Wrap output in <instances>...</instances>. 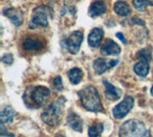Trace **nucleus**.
<instances>
[{
  "label": "nucleus",
  "mask_w": 153,
  "mask_h": 137,
  "mask_svg": "<svg viewBox=\"0 0 153 137\" xmlns=\"http://www.w3.org/2000/svg\"><path fill=\"white\" fill-rule=\"evenodd\" d=\"M78 96L79 97L83 107L87 110L93 112L102 111V101L96 87L92 86H86L78 92Z\"/></svg>",
  "instance_id": "1"
},
{
  "label": "nucleus",
  "mask_w": 153,
  "mask_h": 137,
  "mask_svg": "<svg viewBox=\"0 0 153 137\" xmlns=\"http://www.w3.org/2000/svg\"><path fill=\"white\" fill-rule=\"evenodd\" d=\"M65 102V98L60 97L50 105L42 113V121L50 127H56L59 125L62 118V111H63Z\"/></svg>",
  "instance_id": "2"
},
{
  "label": "nucleus",
  "mask_w": 153,
  "mask_h": 137,
  "mask_svg": "<svg viewBox=\"0 0 153 137\" xmlns=\"http://www.w3.org/2000/svg\"><path fill=\"white\" fill-rule=\"evenodd\" d=\"M120 137H150V133L143 122L132 119L121 126L119 131Z\"/></svg>",
  "instance_id": "3"
},
{
  "label": "nucleus",
  "mask_w": 153,
  "mask_h": 137,
  "mask_svg": "<svg viewBox=\"0 0 153 137\" xmlns=\"http://www.w3.org/2000/svg\"><path fill=\"white\" fill-rule=\"evenodd\" d=\"M48 12L49 10L46 6L36 7L33 12V17L29 27L31 29H35L38 26L46 27L48 25Z\"/></svg>",
  "instance_id": "4"
},
{
  "label": "nucleus",
  "mask_w": 153,
  "mask_h": 137,
  "mask_svg": "<svg viewBox=\"0 0 153 137\" xmlns=\"http://www.w3.org/2000/svg\"><path fill=\"white\" fill-rule=\"evenodd\" d=\"M83 40V34L80 31H75L64 41V47L72 55L79 53L81 42Z\"/></svg>",
  "instance_id": "5"
},
{
  "label": "nucleus",
  "mask_w": 153,
  "mask_h": 137,
  "mask_svg": "<svg viewBox=\"0 0 153 137\" xmlns=\"http://www.w3.org/2000/svg\"><path fill=\"white\" fill-rule=\"evenodd\" d=\"M133 106H134V99L131 96H126L121 103H118L113 108V116L116 119H123L132 109Z\"/></svg>",
  "instance_id": "6"
},
{
  "label": "nucleus",
  "mask_w": 153,
  "mask_h": 137,
  "mask_svg": "<svg viewBox=\"0 0 153 137\" xmlns=\"http://www.w3.org/2000/svg\"><path fill=\"white\" fill-rule=\"evenodd\" d=\"M50 96V90L49 88L45 86H36L32 89L30 93V98L32 102L36 106H42Z\"/></svg>",
  "instance_id": "7"
},
{
  "label": "nucleus",
  "mask_w": 153,
  "mask_h": 137,
  "mask_svg": "<svg viewBox=\"0 0 153 137\" xmlns=\"http://www.w3.org/2000/svg\"><path fill=\"white\" fill-rule=\"evenodd\" d=\"M119 63L118 60H105V59H97L94 61L93 67L95 72L102 75L104 72H106L107 70L111 69L114 66H116Z\"/></svg>",
  "instance_id": "8"
},
{
  "label": "nucleus",
  "mask_w": 153,
  "mask_h": 137,
  "mask_svg": "<svg viewBox=\"0 0 153 137\" xmlns=\"http://www.w3.org/2000/svg\"><path fill=\"white\" fill-rule=\"evenodd\" d=\"M4 15L7 17H9L10 20L13 22V24H14L16 26H20L23 23V20H24L23 13L20 10H18V9H16V8L5 9Z\"/></svg>",
  "instance_id": "9"
},
{
  "label": "nucleus",
  "mask_w": 153,
  "mask_h": 137,
  "mask_svg": "<svg viewBox=\"0 0 153 137\" xmlns=\"http://www.w3.org/2000/svg\"><path fill=\"white\" fill-rule=\"evenodd\" d=\"M100 53L103 56H115L121 53V47L112 39H107L100 48Z\"/></svg>",
  "instance_id": "10"
},
{
  "label": "nucleus",
  "mask_w": 153,
  "mask_h": 137,
  "mask_svg": "<svg viewBox=\"0 0 153 137\" xmlns=\"http://www.w3.org/2000/svg\"><path fill=\"white\" fill-rule=\"evenodd\" d=\"M140 60H139L138 63L134 65V72H135L138 76L140 77H146L147 74L149 73V60L146 58H143V57H139Z\"/></svg>",
  "instance_id": "11"
},
{
  "label": "nucleus",
  "mask_w": 153,
  "mask_h": 137,
  "mask_svg": "<svg viewBox=\"0 0 153 137\" xmlns=\"http://www.w3.org/2000/svg\"><path fill=\"white\" fill-rule=\"evenodd\" d=\"M103 84L105 86V91H104V95L108 99L109 101H116L119 100L122 96V90L120 88L112 86L109 82H107L106 80L103 81Z\"/></svg>",
  "instance_id": "12"
},
{
  "label": "nucleus",
  "mask_w": 153,
  "mask_h": 137,
  "mask_svg": "<svg viewBox=\"0 0 153 137\" xmlns=\"http://www.w3.org/2000/svg\"><path fill=\"white\" fill-rule=\"evenodd\" d=\"M102 37L103 30L100 29V28H94L88 36V44L93 48H97V47L100 46Z\"/></svg>",
  "instance_id": "13"
},
{
  "label": "nucleus",
  "mask_w": 153,
  "mask_h": 137,
  "mask_svg": "<svg viewBox=\"0 0 153 137\" xmlns=\"http://www.w3.org/2000/svg\"><path fill=\"white\" fill-rule=\"evenodd\" d=\"M107 10V6L105 4L104 1L102 0H97L94 3L91 4V6L89 8V16L92 17H96L99 16H102L106 12Z\"/></svg>",
  "instance_id": "14"
},
{
  "label": "nucleus",
  "mask_w": 153,
  "mask_h": 137,
  "mask_svg": "<svg viewBox=\"0 0 153 137\" xmlns=\"http://www.w3.org/2000/svg\"><path fill=\"white\" fill-rule=\"evenodd\" d=\"M67 124L76 131H79V132L82 131L83 122L81 120V118L79 117V115H78L76 113H74V112L69 113L68 116H67Z\"/></svg>",
  "instance_id": "15"
},
{
  "label": "nucleus",
  "mask_w": 153,
  "mask_h": 137,
  "mask_svg": "<svg viewBox=\"0 0 153 137\" xmlns=\"http://www.w3.org/2000/svg\"><path fill=\"white\" fill-rule=\"evenodd\" d=\"M43 44L39 39L28 36L23 42V48L26 51H38L42 49Z\"/></svg>",
  "instance_id": "16"
},
{
  "label": "nucleus",
  "mask_w": 153,
  "mask_h": 137,
  "mask_svg": "<svg viewBox=\"0 0 153 137\" xmlns=\"http://www.w3.org/2000/svg\"><path fill=\"white\" fill-rule=\"evenodd\" d=\"M16 116V111L13 107L6 106L3 107L0 113V118H1V124H10L13 121V118Z\"/></svg>",
  "instance_id": "17"
},
{
  "label": "nucleus",
  "mask_w": 153,
  "mask_h": 137,
  "mask_svg": "<svg viewBox=\"0 0 153 137\" xmlns=\"http://www.w3.org/2000/svg\"><path fill=\"white\" fill-rule=\"evenodd\" d=\"M114 12L121 16H127L131 13V10L128 4L123 1H118L114 5Z\"/></svg>",
  "instance_id": "18"
},
{
  "label": "nucleus",
  "mask_w": 153,
  "mask_h": 137,
  "mask_svg": "<svg viewBox=\"0 0 153 137\" xmlns=\"http://www.w3.org/2000/svg\"><path fill=\"white\" fill-rule=\"evenodd\" d=\"M82 77H83V72H82V70L79 68H76V67L72 68L68 72V78L72 84L79 83L81 80H82Z\"/></svg>",
  "instance_id": "19"
},
{
  "label": "nucleus",
  "mask_w": 153,
  "mask_h": 137,
  "mask_svg": "<svg viewBox=\"0 0 153 137\" xmlns=\"http://www.w3.org/2000/svg\"><path fill=\"white\" fill-rule=\"evenodd\" d=\"M132 4L136 10L145 12L147 6H153V0H132Z\"/></svg>",
  "instance_id": "20"
},
{
  "label": "nucleus",
  "mask_w": 153,
  "mask_h": 137,
  "mask_svg": "<svg viewBox=\"0 0 153 137\" xmlns=\"http://www.w3.org/2000/svg\"><path fill=\"white\" fill-rule=\"evenodd\" d=\"M103 130V125L102 124H96L89 127L88 130V135L89 137H98L102 134Z\"/></svg>",
  "instance_id": "21"
},
{
  "label": "nucleus",
  "mask_w": 153,
  "mask_h": 137,
  "mask_svg": "<svg viewBox=\"0 0 153 137\" xmlns=\"http://www.w3.org/2000/svg\"><path fill=\"white\" fill-rule=\"evenodd\" d=\"M53 86L56 89L57 91H61L63 89V84H62V80L60 76H56L54 79V82H53Z\"/></svg>",
  "instance_id": "22"
},
{
  "label": "nucleus",
  "mask_w": 153,
  "mask_h": 137,
  "mask_svg": "<svg viewBox=\"0 0 153 137\" xmlns=\"http://www.w3.org/2000/svg\"><path fill=\"white\" fill-rule=\"evenodd\" d=\"M2 61L5 64L11 65L13 63V56L11 53H7L2 57Z\"/></svg>",
  "instance_id": "23"
},
{
  "label": "nucleus",
  "mask_w": 153,
  "mask_h": 137,
  "mask_svg": "<svg viewBox=\"0 0 153 137\" xmlns=\"http://www.w3.org/2000/svg\"><path fill=\"white\" fill-rule=\"evenodd\" d=\"M116 36L118 37V39H119L120 40H121V41L123 42V44H126V43H127L126 39H124V36H123V35L122 34V33H117V34H116Z\"/></svg>",
  "instance_id": "24"
},
{
  "label": "nucleus",
  "mask_w": 153,
  "mask_h": 137,
  "mask_svg": "<svg viewBox=\"0 0 153 137\" xmlns=\"http://www.w3.org/2000/svg\"><path fill=\"white\" fill-rule=\"evenodd\" d=\"M0 137H13L12 134L8 133V132H6V133H4V132H1V136Z\"/></svg>",
  "instance_id": "25"
},
{
  "label": "nucleus",
  "mask_w": 153,
  "mask_h": 137,
  "mask_svg": "<svg viewBox=\"0 0 153 137\" xmlns=\"http://www.w3.org/2000/svg\"><path fill=\"white\" fill-rule=\"evenodd\" d=\"M151 95L153 96V86L151 87Z\"/></svg>",
  "instance_id": "26"
},
{
  "label": "nucleus",
  "mask_w": 153,
  "mask_h": 137,
  "mask_svg": "<svg viewBox=\"0 0 153 137\" xmlns=\"http://www.w3.org/2000/svg\"><path fill=\"white\" fill-rule=\"evenodd\" d=\"M56 137H63V136H56Z\"/></svg>",
  "instance_id": "27"
},
{
  "label": "nucleus",
  "mask_w": 153,
  "mask_h": 137,
  "mask_svg": "<svg viewBox=\"0 0 153 137\" xmlns=\"http://www.w3.org/2000/svg\"><path fill=\"white\" fill-rule=\"evenodd\" d=\"M50 1H54V0H50Z\"/></svg>",
  "instance_id": "28"
}]
</instances>
